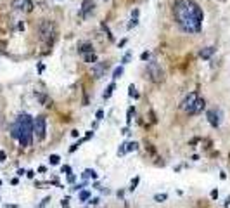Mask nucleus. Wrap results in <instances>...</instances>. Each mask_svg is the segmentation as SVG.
I'll return each mask as SVG.
<instances>
[{
    "label": "nucleus",
    "mask_w": 230,
    "mask_h": 208,
    "mask_svg": "<svg viewBox=\"0 0 230 208\" xmlns=\"http://www.w3.org/2000/svg\"><path fill=\"white\" fill-rule=\"evenodd\" d=\"M102 30H104V31H106L107 38H109V40H112V33H111V30H109V26H107L106 23H102Z\"/></svg>",
    "instance_id": "nucleus-27"
},
{
    "label": "nucleus",
    "mask_w": 230,
    "mask_h": 208,
    "mask_svg": "<svg viewBox=\"0 0 230 208\" xmlns=\"http://www.w3.org/2000/svg\"><path fill=\"white\" fill-rule=\"evenodd\" d=\"M147 75H149L150 82L154 83H163L165 82V71L161 68V64L157 61H149L147 63Z\"/></svg>",
    "instance_id": "nucleus-4"
},
{
    "label": "nucleus",
    "mask_w": 230,
    "mask_h": 208,
    "mask_svg": "<svg viewBox=\"0 0 230 208\" xmlns=\"http://www.w3.org/2000/svg\"><path fill=\"white\" fill-rule=\"evenodd\" d=\"M55 37V24L50 19H42L38 24V38L45 43H50Z\"/></svg>",
    "instance_id": "nucleus-3"
},
{
    "label": "nucleus",
    "mask_w": 230,
    "mask_h": 208,
    "mask_svg": "<svg viewBox=\"0 0 230 208\" xmlns=\"http://www.w3.org/2000/svg\"><path fill=\"white\" fill-rule=\"evenodd\" d=\"M0 122H2V115H0Z\"/></svg>",
    "instance_id": "nucleus-47"
},
{
    "label": "nucleus",
    "mask_w": 230,
    "mask_h": 208,
    "mask_svg": "<svg viewBox=\"0 0 230 208\" xmlns=\"http://www.w3.org/2000/svg\"><path fill=\"white\" fill-rule=\"evenodd\" d=\"M12 9L19 12H31L33 2L31 0H12Z\"/></svg>",
    "instance_id": "nucleus-8"
},
{
    "label": "nucleus",
    "mask_w": 230,
    "mask_h": 208,
    "mask_svg": "<svg viewBox=\"0 0 230 208\" xmlns=\"http://www.w3.org/2000/svg\"><path fill=\"white\" fill-rule=\"evenodd\" d=\"M78 52L85 56V54L95 52V50H94V45H92L90 42H85V43H80V45H78Z\"/></svg>",
    "instance_id": "nucleus-13"
},
{
    "label": "nucleus",
    "mask_w": 230,
    "mask_h": 208,
    "mask_svg": "<svg viewBox=\"0 0 230 208\" xmlns=\"http://www.w3.org/2000/svg\"><path fill=\"white\" fill-rule=\"evenodd\" d=\"M214 52H216V47L209 45V47H204L203 50L199 52V57H201V59H206V61H208V59L213 57V54H214Z\"/></svg>",
    "instance_id": "nucleus-12"
},
{
    "label": "nucleus",
    "mask_w": 230,
    "mask_h": 208,
    "mask_svg": "<svg viewBox=\"0 0 230 208\" xmlns=\"http://www.w3.org/2000/svg\"><path fill=\"white\" fill-rule=\"evenodd\" d=\"M48 201H50V196H47V198H45V199H43V201L40 203V205H38V208H43V206H45V205H47Z\"/></svg>",
    "instance_id": "nucleus-38"
},
{
    "label": "nucleus",
    "mask_w": 230,
    "mask_h": 208,
    "mask_svg": "<svg viewBox=\"0 0 230 208\" xmlns=\"http://www.w3.org/2000/svg\"><path fill=\"white\" fill-rule=\"evenodd\" d=\"M94 9H95V2H94V0H83V2H81L80 11H78L80 19H88V17L92 16Z\"/></svg>",
    "instance_id": "nucleus-6"
},
{
    "label": "nucleus",
    "mask_w": 230,
    "mask_h": 208,
    "mask_svg": "<svg viewBox=\"0 0 230 208\" xmlns=\"http://www.w3.org/2000/svg\"><path fill=\"white\" fill-rule=\"evenodd\" d=\"M71 135H73V137H78V135H80V132H78V130H73V132H71Z\"/></svg>",
    "instance_id": "nucleus-44"
},
{
    "label": "nucleus",
    "mask_w": 230,
    "mask_h": 208,
    "mask_svg": "<svg viewBox=\"0 0 230 208\" xmlns=\"http://www.w3.org/2000/svg\"><path fill=\"white\" fill-rule=\"evenodd\" d=\"M85 186H87V182H81V184H76V186H73L71 189H73V191H81Z\"/></svg>",
    "instance_id": "nucleus-32"
},
{
    "label": "nucleus",
    "mask_w": 230,
    "mask_h": 208,
    "mask_svg": "<svg viewBox=\"0 0 230 208\" xmlns=\"http://www.w3.org/2000/svg\"><path fill=\"white\" fill-rule=\"evenodd\" d=\"M81 142H85V139H81V140H78V142H75V144H73V146H71V148H69V153H75V151L78 149V148H80V144H81Z\"/></svg>",
    "instance_id": "nucleus-29"
},
{
    "label": "nucleus",
    "mask_w": 230,
    "mask_h": 208,
    "mask_svg": "<svg viewBox=\"0 0 230 208\" xmlns=\"http://www.w3.org/2000/svg\"><path fill=\"white\" fill-rule=\"evenodd\" d=\"M33 135L40 142L45 140V137H47V118L42 116V115L33 120Z\"/></svg>",
    "instance_id": "nucleus-5"
},
{
    "label": "nucleus",
    "mask_w": 230,
    "mask_h": 208,
    "mask_svg": "<svg viewBox=\"0 0 230 208\" xmlns=\"http://www.w3.org/2000/svg\"><path fill=\"white\" fill-rule=\"evenodd\" d=\"M107 68H109V63H106V61H97L95 64H92V75H94V78H102L104 76V73L107 71Z\"/></svg>",
    "instance_id": "nucleus-9"
},
{
    "label": "nucleus",
    "mask_w": 230,
    "mask_h": 208,
    "mask_svg": "<svg viewBox=\"0 0 230 208\" xmlns=\"http://www.w3.org/2000/svg\"><path fill=\"white\" fill-rule=\"evenodd\" d=\"M26 175L30 177V179H33V177H35V172H33V170H30V172H26Z\"/></svg>",
    "instance_id": "nucleus-43"
},
{
    "label": "nucleus",
    "mask_w": 230,
    "mask_h": 208,
    "mask_svg": "<svg viewBox=\"0 0 230 208\" xmlns=\"http://www.w3.org/2000/svg\"><path fill=\"white\" fill-rule=\"evenodd\" d=\"M0 186H2V181H0Z\"/></svg>",
    "instance_id": "nucleus-48"
},
{
    "label": "nucleus",
    "mask_w": 230,
    "mask_h": 208,
    "mask_svg": "<svg viewBox=\"0 0 230 208\" xmlns=\"http://www.w3.org/2000/svg\"><path fill=\"white\" fill-rule=\"evenodd\" d=\"M168 199V194L166 192H163V194H154V201H157V203H163V201H166Z\"/></svg>",
    "instance_id": "nucleus-23"
},
{
    "label": "nucleus",
    "mask_w": 230,
    "mask_h": 208,
    "mask_svg": "<svg viewBox=\"0 0 230 208\" xmlns=\"http://www.w3.org/2000/svg\"><path fill=\"white\" fill-rule=\"evenodd\" d=\"M206 108V101H204L203 97H199L197 101H196V104L192 106V109L187 113L189 116H196V115H199V113H203V109Z\"/></svg>",
    "instance_id": "nucleus-11"
},
{
    "label": "nucleus",
    "mask_w": 230,
    "mask_h": 208,
    "mask_svg": "<svg viewBox=\"0 0 230 208\" xmlns=\"http://www.w3.org/2000/svg\"><path fill=\"white\" fill-rule=\"evenodd\" d=\"M211 198H213V199H218V191H216V189L211 191Z\"/></svg>",
    "instance_id": "nucleus-41"
},
{
    "label": "nucleus",
    "mask_w": 230,
    "mask_h": 208,
    "mask_svg": "<svg viewBox=\"0 0 230 208\" xmlns=\"http://www.w3.org/2000/svg\"><path fill=\"white\" fill-rule=\"evenodd\" d=\"M61 206H62V208H68V206H69V198L62 199V201H61Z\"/></svg>",
    "instance_id": "nucleus-37"
},
{
    "label": "nucleus",
    "mask_w": 230,
    "mask_h": 208,
    "mask_svg": "<svg viewBox=\"0 0 230 208\" xmlns=\"http://www.w3.org/2000/svg\"><path fill=\"white\" fill-rule=\"evenodd\" d=\"M61 170H62V173H66V175H69V173H71V166H69V165H64L62 168H61Z\"/></svg>",
    "instance_id": "nucleus-35"
},
{
    "label": "nucleus",
    "mask_w": 230,
    "mask_h": 208,
    "mask_svg": "<svg viewBox=\"0 0 230 208\" xmlns=\"http://www.w3.org/2000/svg\"><path fill=\"white\" fill-rule=\"evenodd\" d=\"M121 75H123V66H119V68H116L112 71V80H118Z\"/></svg>",
    "instance_id": "nucleus-22"
},
{
    "label": "nucleus",
    "mask_w": 230,
    "mask_h": 208,
    "mask_svg": "<svg viewBox=\"0 0 230 208\" xmlns=\"http://www.w3.org/2000/svg\"><path fill=\"white\" fill-rule=\"evenodd\" d=\"M35 97H37L38 101L42 102V104H45V106H47V102H48V97H47V94H40V92H35Z\"/></svg>",
    "instance_id": "nucleus-18"
},
{
    "label": "nucleus",
    "mask_w": 230,
    "mask_h": 208,
    "mask_svg": "<svg viewBox=\"0 0 230 208\" xmlns=\"http://www.w3.org/2000/svg\"><path fill=\"white\" fill-rule=\"evenodd\" d=\"M5 158H7L5 151H0V163H2V161H5Z\"/></svg>",
    "instance_id": "nucleus-39"
},
{
    "label": "nucleus",
    "mask_w": 230,
    "mask_h": 208,
    "mask_svg": "<svg viewBox=\"0 0 230 208\" xmlns=\"http://www.w3.org/2000/svg\"><path fill=\"white\" fill-rule=\"evenodd\" d=\"M16 123H17V128H19V137H17L19 144H21L23 148H30L33 142V120H31V116L26 115V113H23V115L17 116Z\"/></svg>",
    "instance_id": "nucleus-2"
},
{
    "label": "nucleus",
    "mask_w": 230,
    "mask_h": 208,
    "mask_svg": "<svg viewBox=\"0 0 230 208\" xmlns=\"http://www.w3.org/2000/svg\"><path fill=\"white\" fill-rule=\"evenodd\" d=\"M140 59H142V61H149V59H150V52H149V50L142 52V54H140Z\"/></svg>",
    "instance_id": "nucleus-31"
},
{
    "label": "nucleus",
    "mask_w": 230,
    "mask_h": 208,
    "mask_svg": "<svg viewBox=\"0 0 230 208\" xmlns=\"http://www.w3.org/2000/svg\"><path fill=\"white\" fill-rule=\"evenodd\" d=\"M125 153H126V142L119 144V148H118V156H123Z\"/></svg>",
    "instance_id": "nucleus-28"
},
{
    "label": "nucleus",
    "mask_w": 230,
    "mask_h": 208,
    "mask_svg": "<svg viewBox=\"0 0 230 208\" xmlns=\"http://www.w3.org/2000/svg\"><path fill=\"white\" fill-rule=\"evenodd\" d=\"M92 198V194H90V191H81L80 192V201L81 203H85V201H88Z\"/></svg>",
    "instance_id": "nucleus-20"
},
{
    "label": "nucleus",
    "mask_w": 230,
    "mask_h": 208,
    "mask_svg": "<svg viewBox=\"0 0 230 208\" xmlns=\"http://www.w3.org/2000/svg\"><path fill=\"white\" fill-rule=\"evenodd\" d=\"M99 201H101L99 198H90V199H88V203H90L92 206H95V205H99Z\"/></svg>",
    "instance_id": "nucleus-36"
},
{
    "label": "nucleus",
    "mask_w": 230,
    "mask_h": 208,
    "mask_svg": "<svg viewBox=\"0 0 230 208\" xmlns=\"http://www.w3.org/2000/svg\"><path fill=\"white\" fill-rule=\"evenodd\" d=\"M139 182H140V177H135L133 181L130 182V187H128V189H130V191H135V189H137V186H139Z\"/></svg>",
    "instance_id": "nucleus-25"
},
{
    "label": "nucleus",
    "mask_w": 230,
    "mask_h": 208,
    "mask_svg": "<svg viewBox=\"0 0 230 208\" xmlns=\"http://www.w3.org/2000/svg\"><path fill=\"white\" fill-rule=\"evenodd\" d=\"M137 24H139V9H135V11L132 12V19H130V23H128V30L135 28Z\"/></svg>",
    "instance_id": "nucleus-14"
},
{
    "label": "nucleus",
    "mask_w": 230,
    "mask_h": 208,
    "mask_svg": "<svg viewBox=\"0 0 230 208\" xmlns=\"http://www.w3.org/2000/svg\"><path fill=\"white\" fill-rule=\"evenodd\" d=\"M59 156L57 155H50V158H48V161H50V165H59Z\"/></svg>",
    "instance_id": "nucleus-26"
},
{
    "label": "nucleus",
    "mask_w": 230,
    "mask_h": 208,
    "mask_svg": "<svg viewBox=\"0 0 230 208\" xmlns=\"http://www.w3.org/2000/svg\"><path fill=\"white\" fill-rule=\"evenodd\" d=\"M95 118H97V122H101V120H104V111H102V109H99V111L95 113Z\"/></svg>",
    "instance_id": "nucleus-33"
},
{
    "label": "nucleus",
    "mask_w": 230,
    "mask_h": 208,
    "mask_svg": "<svg viewBox=\"0 0 230 208\" xmlns=\"http://www.w3.org/2000/svg\"><path fill=\"white\" fill-rule=\"evenodd\" d=\"M11 135H12L14 139L19 137V128H17V123H16V122L12 123V127H11Z\"/></svg>",
    "instance_id": "nucleus-21"
},
{
    "label": "nucleus",
    "mask_w": 230,
    "mask_h": 208,
    "mask_svg": "<svg viewBox=\"0 0 230 208\" xmlns=\"http://www.w3.org/2000/svg\"><path fill=\"white\" fill-rule=\"evenodd\" d=\"M114 89H116V85H114V82H112V83H109V85H107L106 92H104V101H107V99H109V97L112 96V92H114Z\"/></svg>",
    "instance_id": "nucleus-17"
},
{
    "label": "nucleus",
    "mask_w": 230,
    "mask_h": 208,
    "mask_svg": "<svg viewBox=\"0 0 230 208\" xmlns=\"http://www.w3.org/2000/svg\"><path fill=\"white\" fill-rule=\"evenodd\" d=\"M137 149H139V142H135V140L126 142V153H132V151H137Z\"/></svg>",
    "instance_id": "nucleus-19"
},
{
    "label": "nucleus",
    "mask_w": 230,
    "mask_h": 208,
    "mask_svg": "<svg viewBox=\"0 0 230 208\" xmlns=\"http://www.w3.org/2000/svg\"><path fill=\"white\" fill-rule=\"evenodd\" d=\"M199 99V94L197 92H190V94H187V96L183 97V101L180 102V109L185 113H189L190 109H192V106L196 104V101Z\"/></svg>",
    "instance_id": "nucleus-7"
},
{
    "label": "nucleus",
    "mask_w": 230,
    "mask_h": 208,
    "mask_svg": "<svg viewBox=\"0 0 230 208\" xmlns=\"http://www.w3.org/2000/svg\"><path fill=\"white\" fill-rule=\"evenodd\" d=\"M130 57H132V52H126V54L123 56V59H121V63H123V64H126V63L130 61Z\"/></svg>",
    "instance_id": "nucleus-34"
},
{
    "label": "nucleus",
    "mask_w": 230,
    "mask_h": 208,
    "mask_svg": "<svg viewBox=\"0 0 230 208\" xmlns=\"http://www.w3.org/2000/svg\"><path fill=\"white\" fill-rule=\"evenodd\" d=\"M75 181H76V177L73 175V173H69V175H68V182H69V184H73Z\"/></svg>",
    "instance_id": "nucleus-40"
},
{
    "label": "nucleus",
    "mask_w": 230,
    "mask_h": 208,
    "mask_svg": "<svg viewBox=\"0 0 230 208\" xmlns=\"http://www.w3.org/2000/svg\"><path fill=\"white\" fill-rule=\"evenodd\" d=\"M104 2H107V0H104Z\"/></svg>",
    "instance_id": "nucleus-49"
},
{
    "label": "nucleus",
    "mask_w": 230,
    "mask_h": 208,
    "mask_svg": "<svg viewBox=\"0 0 230 208\" xmlns=\"http://www.w3.org/2000/svg\"><path fill=\"white\" fill-rule=\"evenodd\" d=\"M81 177H83V179H97V172L92 170V168H87V170H83Z\"/></svg>",
    "instance_id": "nucleus-16"
},
{
    "label": "nucleus",
    "mask_w": 230,
    "mask_h": 208,
    "mask_svg": "<svg viewBox=\"0 0 230 208\" xmlns=\"http://www.w3.org/2000/svg\"><path fill=\"white\" fill-rule=\"evenodd\" d=\"M90 137H94V132H92V130H90V132H87V135H85L83 139H85V140H88Z\"/></svg>",
    "instance_id": "nucleus-42"
},
{
    "label": "nucleus",
    "mask_w": 230,
    "mask_h": 208,
    "mask_svg": "<svg viewBox=\"0 0 230 208\" xmlns=\"http://www.w3.org/2000/svg\"><path fill=\"white\" fill-rule=\"evenodd\" d=\"M206 116H208V122L211 127H214V128L220 127V123H221V113H220V109H209L206 113Z\"/></svg>",
    "instance_id": "nucleus-10"
},
{
    "label": "nucleus",
    "mask_w": 230,
    "mask_h": 208,
    "mask_svg": "<svg viewBox=\"0 0 230 208\" xmlns=\"http://www.w3.org/2000/svg\"><path fill=\"white\" fill-rule=\"evenodd\" d=\"M128 90H130L128 94H130L132 97H135V99H139V97H140V96H139V92L135 90V87H133V85H130V89H128Z\"/></svg>",
    "instance_id": "nucleus-30"
},
{
    "label": "nucleus",
    "mask_w": 230,
    "mask_h": 208,
    "mask_svg": "<svg viewBox=\"0 0 230 208\" xmlns=\"http://www.w3.org/2000/svg\"><path fill=\"white\" fill-rule=\"evenodd\" d=\"M133 115H135V108H128V111H126V123H132Z\"/></svg>",
    "instance_id": "nucleus-24"
},
{
    "label": "nucleus",
    "mask_w": 230,
    "mask_h": 208,
    "mask_svg": "<svg viewBox=\"0 0 230 208\" xmlns=\"http://www.w3.org/2000/svg\"><path fill=\"white\" fill-rule=\"evenodd\" d=\"M228 205H230V196L227 198V201H225V206H228Z\"/></svg>",
    "instance_id": "nucleus-45"
},
{
    "label": "nucleus",
    "mask_w": 230,
    "mask_h": 208,
    "mask_svg": "<svg viewBox=\"0 0 230 208\" xmlns=\"http://www.w3.org/2000/svg\"><path fill=\"white\" fill-rule=\"evenodd\" d=\"M83 61H85L87 64H95V63H97V54H95V52L85 54V56H83Z\"/></svg>",
    "instance_id": "nucleus-15"
},
{
    "label": "nucleus",
    "mask_w": 230,
    "mask_h": 208,
    "mask_svg": "<svg viewBox=\"0 0 230 208\" xmlns=\"http://www.w3.org/2000/svg\"><path fill=\"white\" fill-rule=\"evenodd\" d=\"M173 16H175L178 28L183 33L194 35V33H199L203 30V9L194 0H177L173 5Z\"/></svg>",
    "instance_id": "nucleus-1"
},
{
    "label": "nucleus",
    "mask_w": 230,
    "mask_h": 208,
    "mask_svg": "<svg viewBox=\"0 0 230 208\" xmlns=\"http://www.w3.org/2000/svg\"><path fill=\"white\" fill-rule=\"evenodd\" d=\"M5 208H17V206H16V205H7Z\"/></svg>",
    "instance_id": "nucleus-46"
}]
</instances>
